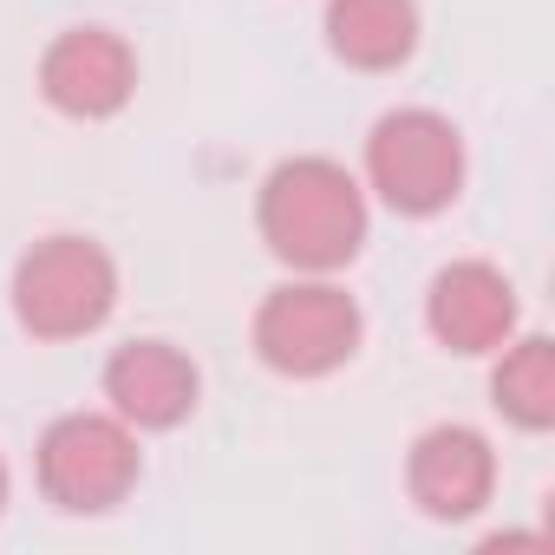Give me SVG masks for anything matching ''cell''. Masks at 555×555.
Segmentation results:
<instances>
[{
    "label": "cell",
    "mask_w": 555,
    "mask_h": 555,
    "mask_svg": "<svg viewBox=\"0 0 555 555\" xmlns=\"http://www.w3.org/2000/svg\"><path fill=\"white\" fill-rule=\"evenodd\" d=\"M99 399H105V412H118L138 438L177 431V425H190L196 405H203V366H196L177 340L138 334V340H125V347L105 353Z\"/></svg>",
    "instance_id": "9c48e42d"
},
{
    "label": "cell",
    "mask_w": 555,
    "mask_h": 555,
    "mask_svg": "<svg viewBox=\"0 0 555 555\" xmlns=\"http://www.w3.org/2000/svg\"><path fill=\"white\" fill-rule=\"evenodd\" d=\"M503 483V457L496 444L464 425V418H438L405 444V496L425 522H470L496 503Z\"/></svg>",
    "instance_id": "52a82bcc"
},
{
    "label": "cell",
    "mask_w": 555,
    "mask_h": 555,
    "mask_svg": "<svg viewBox=\"0 0 555 555\" xmlns=\"http://www.w3.org/2000/svg\"><path fill=\"white\" fill-rule=\"evenodd\" d=\"M8 496H14V470H8V457H0V516H8Z\"/></svg>",
    "instance_id": "7c38bea8"
},
{
    "label": "cell",
    "mask_w": 555,
    "mask_h": 555,
    "mask_svg": "<svg viewBox=\"0 0 555 555\" xmlns=\"http://www.w3.org/2000/svg\"><path fill=\"white\" fill-rule=\"evenodd\" d=\"M118 295H125L118 255L79 229H53V235L27 242L8 274V308H14L21 334L40 347L92 340L118 314Z\"/></svg>",
    "instance_id": "7a4b0ae2"
},
{
    "label": "cell",
    "mask_w": 555,
    "mask_h": 555,
    "mask_svg": "<svg viewBox=\"0 0 555 555\" xmlns=\"http://www.w3.org/2000/svg\"><path fill=\"white\" fill-rule=\"evenodd\" d=\"M360 183L373 203H386L405 222H431L444 216L464 183H470V151L464 131L431 112V105H392L373 118L366 151H360Z\"/></svg>",
    "instance_id": "277c9868"
},
{
    "label": "cell",
    "mask_w": 555,
    "mask_h": 555,
    "mask_svg": "<svg viewBox=\"0 0 555 555\" xmlns=\"http://www.w3.org/2000/svg\"><path fill=\"white\" fill-rule=\"evenodd\" d=\"M490 405L503 425L542 438L555 431V340L548 334H509L490 353Z\"/></svg>",
    "instance_id": "8fae6325"
},
{
    "label": "cell",
    "mask_w": 555,
    "mask_h": 555,
    "mask_svg": "<svg viewBox=\"0 0 555 555\" xmlns=\"http://www.w3.org/2000/svg\"><path fill=\"white\" fill-rule=\"evenodd\" d=\"M40 99L73 118V125H105L118 118L131 99H138V47L118 34V27H60L40 53V73H34Z\"/></svg>",
    "instance_id": "8992f818"
},
{
    "label": "cell",
    "mask_w": 555,
    "mask_h": 555,
    "mask_svg": "<svg viewBox=\"0 0 555 555\" xmlns=\"http://www.w3.org/2000/svg\"><path fill=\"white\" fill-rule=\"evenodd\" d=\"M516 327H522V301H516V282L496 261L464 255V261H444L425 282V334L438 353L490 360Z\"/></svg>",
    "instance_id": "ba28073f"
},
{
    "label": "cell",
    "mask_w": 555,
    "mask_h": 555,
    "mask_svg": "<svg viewBox=\"0 0 555 555\" xmlns=\"http://www.w3.org/2000/svg\"><path fill=\"white\" fill-rule=\"evenodd\" d=\"M255 235L288 274H340L373 235V196L340 157H282L255 190Z\"/></svg>",
    "instance_id": "6da1fadb"
},
{
    "label": "cell",
    "mask_w": 555,
    "mask_h": 555,
    "mask_svg": "<svg viewBox=\"0 0 555 555\" xmlns=\"http://www.w3.org/2000/svg\"><path fill=\"white\" fill-rule=\"evenodd\" d=\"M248 347L274 379H334L366 347V308L340 274H288L248 314Z\"/></svg>",
    "instance_id": "3957f363"
},
{
    "label": "cell",
    "mask_w": 555,
    "mask_h": 555,
    "mask_svg": "<svg viewBox=\"0 0 555 555\" xmlns=\"http://www.w3.org/2000/svg\"><path fill=\"white\" fill-rule=\"evenodd\" d=\"M321 40L347 73L386 79L412 66L425 40V14L418 0H321Z\"/></svg>",
    "instance_id": "30bf717a"
},
{
    "label": "cell",
    "mask_w": 555,
    "mask_h": 555,
    "mask_svg": "<svg viewBox=\"0 0 555 555\" xmlns=\"http://www.w3.org/2000/svg\"><path fill=\"white\" fill-rule=\"evenodd\" d=\"M34 477L60 516H112L144 483V438L105 405L60 412L34 444Z\"/></svg>",
    "instance_id": "5b68a950"
}]
</instances>
